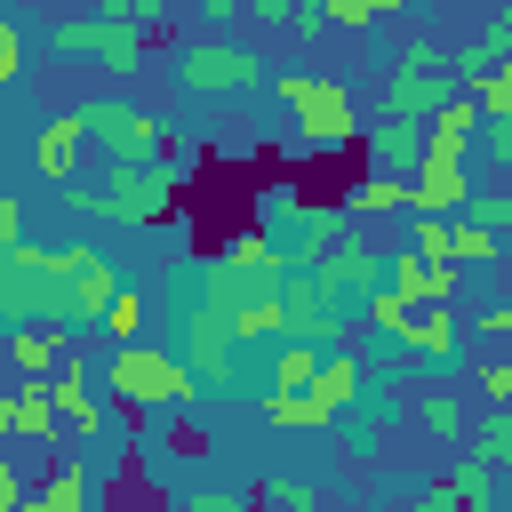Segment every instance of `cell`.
<instances>
[{
	"instance_id": "1",
	"label": "cell",
	"mask_w": 512,
	"mask_h": 512,
	"mask_svg": "<svg viewBox=\"0 0 512 512\" xmlns=\"http://www.w3.org/2000/svg\"><path fill=\"white\" fill-rule=\"evenodd\" d=\"M104 392H112L128 416H168V408L192 392V368H184L168 344L136 336V344H120V352L104 360Z\"/></svg>"
},
{
	"instance_id": "2",
	"label": "cell",
	"mask_w": 512,
	"mask_h": 512,
	"mask_svg": "<svg viewBox=\"0 0 512 512\" xmlns=\"http://www.w3.org/2000/svg\"><path fill=\"white\" fill-rule=\"evenodd\" d=\"M272 88H280V104L296 112V136H304V152H352L360 144V112H352V96H344V80H320V72H272Z\"/></svg>"
},
{
	"instance_id": "3",
	"label": "cell",
	"mask_w": 512,
	"mask_h": 512,
	"mask_svg": "<svg viewBox=\"0 0 512 512\" xmlns=\"http://www.w3.org/2000/svg\"><path fill=\"white\" fill-rule=\"evenodd\" d=\"M264 80H272V64L256 48H240V40H224V32L176 48V88L184 96H256Z\"/></svg>"
},
{
	"instance_id": "4",
	"label": "cell",
	"mask_w": 512,
	"mask_h": 512,
	"mask_svg": "<svg viewBox=\"0 0 512 512\" xmlns=\"http://www.w3.org/2000/svg\"><path fill=\"white\" fill-rule=\"evenodd\" d=\"M176 184H184L176 160H112V176L96 184L104 192V224H160V216H176Z\"/></svg>"
},
{
	"instance_id": "5",
	"label": "cell",
	"mask_w": 512,
	"mask_h": 512,
	"mask_svg": "<svg viewBox=\"0 0 512 512\" xmlns=\"http://www.w3.org/2000/svg\"><path fill=\"white\" fill-rule=\"evenodd\" d=\"M168 352L192 368V384H240L248 376V344H240V328L224 312H176V344Z\"/></svg>"
},
{
	"instance_id": "6",
	"label": "cell",
	"mask_w": 512,
	"mask_h": 512,
	"mask_svg": "<svg viewBox=\"0 0 512 512\" xmlns=\"http://www.w3.org/2000/svg\"><path fill=\"white\" fill-rule=\"evenodd\" d=\"M448 96H456V64H448L432 40L400 48V64H392V80H384V112H392V120H432Z\"/></svg>"
},
{
	"instance_id": "7",
	"label": "cell",
	"mask_w": 512,
	"mask_h": 512,
	"mask_svg": "<svg viewBox=\"0 0 512 512\" xmlns=\"http://www.w3.org/2000/svg\"><path fill=\"white\" fill-rule=\"evenodd\" d=\"M144 48H152V32L120 24V16H96V8L56 24V56H88L96 72H144Z\"/></svg>"
},
{
	"instance_id": "8",
	"label": "cell",
	"mask_w": 512,
	"mask_h": 512,
	"mask_svg": "<svg viewBox=\"0 0 512 512\" xmlns=\"http://www.w3.org/2000/svg\"><path fill=\"white\" fill-rule=\"evenodd\" d=\"M72 112H80L88 144H104L112 160H160V120H152L144 104H128V96H88V104H72Z\"/></svg>"
},
{
	"instance_id": "9",
	"label": "cell",
	"mask_w": 512,
	"mask_h": 512,
	"mask_svg": "<svg viewBox=\"0 0 512 512\" xmlns=\"http://www.w3.org/2000/svg\"><path fill=\"white\" fill-rule=\"evenodd\" d=\"M48 392H56V416L80 432V440H112V392H104V368H88L72 344H64V368L48 376Z\"/></svg>"
},
{
	"instance_id": "10",
	"label": "cell",
	"mask_w": 512,
	"mask_h": 512,
	"mask_svg": "<svg viewBox=\"0 0 512 512\" xmlns=\"http://www.w3.org/2000/svg\"><path fill=\"white\" fill-rule=\"evenodd\" d=\"M360 160L376 168V176H416L424 168V120H368L360 128Z\"/></svg>"
},
{
	"instance_id": "11",
	"label": "cell",
	"mask_w": 512,
	"mask_h": 512,
	"mask_svg": "<svg viewBox=\"0 0 512 512\" xmlns=\"http://www.w3.org/2000/svg\"><path fill=\"white\" fill-rule=\"evenodd\" d=\"M320 280H328L344 304H360L368 288H384V256H376V240H368V232H344V240L320 256Z\"/></svg>"
},
{
	"instance_id": "12",
	"label": "cell",
	"mask_w": 512,
	"mask_h": 512,
	"mask_svg": "<svg viewBox=\"0 0 512 512\" xmlns=\"http://www.w3.org/2000/svg\"><path fill=\"white\" fill-rule=\"evenodd\" d=\"M80 144H88L80 112H56V120H40V136H32V168H40L48 184H72V176H80Z\"/></svg>"
},
{
	"instance_id": "13",
	"label": "cell",
	"mask_w": 512,
	"mask_h": 512,
	"mask_svg": "<svg viewBox=\"0 0 512 512\" xmlns=\"http://www.w3.org/2000/svg\"><path fill=\"white\" fill-rule=\"evenodd\" d=\"M120 288H128V280L112 272V256H96V248H88V256H80V272L64 280V304H72V328H88V320H104V304H112Z\"/></svg>"
},
{
	"instance_id": "14",
	"label": "cell",
	"mask_w": 512,
	"mask_h": 512,
	"mask_svg": "<svg viewBox=\"0 0 512 512\" xmlns=\"http://www.w3.org/2000/svg\"><path fill=\"white\" fill-rule=\"evenodd\" d=\"M400 336H408V360H432V368H456L464 360V328L448 320V304H416V320Z\"/></svg>"
},
{
	"instance_id": "15",
	"label": "cell",
	"mask_w": 512,
	"mask_h": 512,
	"mask_svg": "<svg viewBox=\"0 0 512 512\" xmlns=\"http://www.w3.org/2000/svg\"><path fill=\"white\" fill-rule=\"evenodd\" d=\"M384 280L408 296V304H448L456 296V264H424L416 248H400V256H384Z\"/></svg>"
},
{
	"instance_id": "16",
	"label": "cell",
	"mask_w": 512,
	"mask_h": 512,
	"mask_svg": "<svg viewBox=\"0 0 512 512\" xmlns=\"http://www.w3.org/2000/svg\"><path fill=\"white\" fill-rule=\"evenodd\" d=\"M360 384H368V368H360V360H352V344H344V352H328V360H320V376H312V400H320V408H328V424H336V416H344V408H352V400H360Z\"/></svg>"
},
{
	"instance_id": "17",
	"label": "cell",
	"mask_w": 512,
	"mask_h": 512,
	"mask_svg": "<svg viewBox=\"0 0 512 512\" xmlns=\"http://www.w3.org/2000/svg\"><path fill=\"white\" fill-rule=\"evenodd\" d=\"M392 208H408V176H376V168H360L352 184H344V216L360 224V216H392Z\"/></svg>"
},
{
	"instance_id": "18",
	"label": "cell",
	"mask_w": 512,
	"mask_h": 512,
	"mask_svg": "<svg viewBox=\"0 0 512 512\" xmlns=\"http://www.w3.org/2000/svg\"><path fill=\"white\" fill-rule=\"evenodd\" d=\"M40 504H48V512H96V464H88V456H64V464L48 472V488H40Z\"/></svg>"
},
{
	"instance_id": "19",
	"label": "cell",
	"mask_w": 512,
	"mask_h": 512,
	"mask_svg": "<svg viewBox=\"0 0 512 512\" xmlns=\"http://www.w3.org/2000/svg\"><path fill=\"white\" fill-rule=\"evenodd\" d=\"M256 416L280 424V432H328V408L312 392H256Z\"/></svg>"
},
{
	"instance_id": "20",
	"label": "cell",
	"mask_w": 512,
	"mask_h": 512,
	"mask_svg": "<svg viewBox=\"0 0 512 512\" xmlns=\"http://www.w3.org/2000/svg\"><path fill=\"white\" fill-rule=\"evenodd\" d=\"M8 408H16V432H32V440H56V432H64L48 376H24V392H8Z\"/></svg>"
},
{
	"instance_id": "21",
	"label": "cell",
	"mask_w": 512,
	"mask_h": 512,
	"mask_svg": "<svg viewBox=\"0 0 512 512\" xmlns=\"http://www.w3.org/2000/svg\"><path fill=\"white\" fill-rule=\"evenodd\" d=\"M72 336H56V328H16L8 336V368L16 376H56V352H64Z\"/></svg>"
},
{
	"instance_id": "22",
	"label": "cell",
	"mask_w": 512,
	"mask_h": 512,
	"mask_svg": "<svg viewBox=\"0 0 512 512\" xmlns=\"http://www.w3.org/2000/svg\"><path fill=\"white\" fill-rule=\"evenodd\" d=\"M448 488H456V496H464V512H496V464H488V456H480V448H472V456H456V464H448Z\"/></svg>"
},
{
	"instance_id": "23",
	"label": "cell",
	"mask_w": 512,
	"mask_h": 512,
	"mask_svg": "<svg viewBox=\"0 0 512 512\" xmlns=\"http://www.w3.org/2000/svg\"><path fill=\"white\" fill-rule=\"evenodd\" d=\"M96 328H104L112 344H136V336L152 328V296H144V288H120V296L104 304V320H96Z\"/></svg>"
},
{
	"instance_id": "24",
	"label": "cell",
	"mask_w": 512,
	"mask_h": 512,
	"mask_svg": "<svg viewBox=\"0 0 512 512\" xmlns=\"http://www.w3.org/2000/svg\"><path fill=\"white\" fill-rule=\"evenodd\" d=\"M416 424L456 448V440H464V400H456V392H424V400H416Z\"/></svg>"
},
{
	"instance_id": "25",
	"label": "cell",
	"mask_w": 512,
	"mask_h": 512,
	"mask_svg": "<svg viewBox=\"0 0 512 512\" xmlns=\"http://www.w3.org/2000/svg\"><path fill=\"white\" fill-rule=\"evenodd\" d=\"M424 264H456V216H416V240H408ZM464 272V264H456Z\"/></svg>"
},
{
	"instance_id": "26",
	"label": "cell",
	"mask_w": 512,
	"mask_h": 512,
	"mask_svg": "<svg viewBox=\"0 0 512 512\" xmlns=\"http://www.w3.org/2000/svg\"><path fill=\"white\" fill-rule=\"evenodd\" d=\"M504 256H512V240H496L488 224L456 216V264H504Z\"/></svg>"
},
{
	"instance_id": "27",
	"label": "cell",
	"mask_w": 512,
	"mask_h": 512,
	"mask_svg": "<svg viewBox=\"0 0 512 512\" xmlns=\"http://www.w3.org/2000/svg\"><path fill=\"white\" fill-rule=\"evenodd\" d=\"M360 320H376L384 336H400V328L416 320V304H408V296H400V288L384 280V288H368V296H360Z\"/></svg>"
},
{
	"instance_id": "28",
	"label": "cell",
	"mask_w": 512,
	"mask_h": 512,
	"mask_svg": "<svg viewBox=\"0 0 512 512\" xmlns=\"http://www.w3.org/2000/svg\"><path fill=\"white\" fill-rule=\"evenodd\" d=\"M472 448H480L496 472H512V408H488V416H480V432H472Z\"/></svg>"
},
{
	"instance_id": "29",
	"label": "cell",
	"mask_w": 512,
	"mask_h": 512,
	"mask_svg": "<svg viewBox=\"0 0 512 512\" xmlns=\"http://www.w3.org/2000/svg\"><path fill=\"white\" fill-rule=\"evenodd\" d=\"M264 504H272V512H320V488L296 480V472H272V480H264Z\"/></svg>"
},
{
	"instance_id": "30",
	"label": "cell",
	"mask_w": 512,
	"mask_h": 512,
	"mask_svg": "<svg viewBox=\"0 0 512 512\" xmlns=\"http://www.w3.org/2000/svg\"><path fill=\"white\" fill-rule=\"evenodd\" d=\"M456 216H472V224H488L496 240H512V192H472Z\"/></svg>"
},
{
	"instance_id": "31",
	"label": "cell",
	"mask_w": 512,
	"mask_h": 512,
	"mask_svg": "<svg viewBox=\"0 0 512 512\" xmlns=\"http://www.w3.org/2000/svg\"><path fill=\"white\" fill-rule=\"evenodd\" d=\"M320 8H328V24H336V32H368V24H376V16H392L400 0H320Z\"/></svg>"
},
{
	"instance_id": "32",
	"label": "cell",
	"mask_w": 512,
	"mask_h": 512,
	"mask_svg": "<svg viewBox=\"0 0 512 512\" xmlns=\"http://www.w3.org/2000/svg\"><path fill=\"white\" fill-rule=\"evenodd\" d=\"M168 8H176V0H96V16H120V24H136V32H160Z\"/></svg>"
},
{
	"instance_id": "33",
	"label": "cell",
	"mask_w": 512,
	"mask_h": 512,
	"mask_svg": "<svg viewBox=\"0 0 512 512\" xmlns=\"http://www.w3.org/2000/svg\"><path fill=\"white\" fill-rule=\"evenodd\" d=\"M16 72H24V24H16V16L0 8V88H8Z\"/></svg>"
},
{
	"instance_id": "34",
	"label": "cell",
	"mask_w": 512,
	"mask_h": 512,
	"mask_svg": "<svg viewBox=\"0 0 512 512\" xmlns=\"http://www.w3.org/2000/svg\"><path fill=\"white\" fill-rule=\"evenodd\" d=\"M472 384H480V400H488V408H512V360H488Z\"/></svg>"
},
{
	"instance_id": "35",
	"label": "cell",
	"mask_w": 512,
	"mask_h": 512,
	"mask_svg": "<svg viewBox=\"0 0 512 512\" xmlns=\"http://www.w3.org/2000/svg\"><path fill=\"white\" fill-rule=\"evenodd\" d=\"M184 512H248V496H232V488H192Z\"/></svg>"
},
{
	"instance_id": "36",
	"label": "cell",
	"mask_w": 512,
	"mask_h": 512,
	"mask_svg": "<svg viewBox=\"0 0 512 512\" xmlns=\"http://www.w3.org/2000/svg\"><path fill=\"white\" fill-rule=\"evenodd\" d=\"M480 152H496L512 168V120H480Z\"/></svg>"
},
{
	"instance_id": "37",
	"label": "cell",
	"mask_w": 512,
	"mask_h": 512,
	"mask_svg": "<svg viewBox=\"0 0 512 512\" xmlns=\"http://www.w3.org/2000/svg\"><path fill=\"white\" fill-rule=\"evenodd\" d=\"M232 16H248V0H200V24H208V32H224Z\"/></svg>"
},
{
	"instance_id": "38",
	"label": "cell",
	"mask_w": 512,
	"mask_h": 512,
	"mask_svg": "<svg viewBox=\"0 0 512 512\" xmlns=\"http://www.w3.org/2000/svg\"><path fill=\"white\" fill-rule=\"evenodd\" d=\"M8 240H24V208H16V192L0 184V248H8Z\"/></svg>"
},
{
	"instance_id": "39",
	"label": "cell",
	"mask_w": 512,
	"mask_h": 512,
	"mask_svg": "<svg viewBox=\"0 0 512 512\" xmlns=\"http://www.w3.org/2000/svg\"><path fill=\"white\" fill-rule=\"evenodd\" d=\"M320 24H328V8H320V0H304V8H296V16H288V32H304V40H312V32H320Z\"/></svg>"
},
{
	"instance_id": "40",
	"label": "cell",
	"mask_w": 512,
	"mask_h": 512,
	"mask_svg": "<svg viewBox=\"0 0 512 512\" xmlns=\"http://www.w3.org/2000/svg\"><path fill=\"white\" fill-rule=\"evenodd\" d=\"M8 504H16V472L0 464V512H8Z\"/></svg>"
},
{
	"instance_id": "41",
	"label": "cell",
	"mask_w": 512,
	"mask_h": 512,
	"mask_svg": "<svg viewBox=\"0 0 512 512\" xmlns=\"http://www.w3.org/2000/svg\"><path fill=\"white\" fill-rule=\"evenodd\" d=\"M8 432H16V408H8V400H0V440H8Z\"/></svg>"
},
{
	"instance_id": "42",
	"label": "cell",
	"mask_w": 512,
	"mask_h": 512,
	"mask_svg": "<svg viewBox=\"0 0 512 512\" xmlns=\"http://www.w3.org/2000/svg\"><path fill=\"white\" fill-rule=\"evenodd\" d=\"M8 336H16V320H8V312H0V360H8Z\"/></svg>"
},
{
	"instance_id": "43",
	"label": "cell",
	"mask_w": 512,
	"mask_h": 512,
	"mask_svg": "<svg viewBox=\"0 0 512 512\" xmlns=\"http://www.w3.org/2000/svg\"><path fill=\"white\" fill-rule=\"evenodd\" d=\"M8 8H24V0H8Z\"/></svg>"
},
{
	"instance_id": "44",
	"label": "cell",
	"mask_w": 512,
	"mask_h": 512,
	"mask_svg": "<svg viewBox=\"0 0 512 512\" xmlns=\"http://www.w3.org/2000/svg\"><path fill=\"white\" fill-rule=\"evenodd\" d=\"M496 8H504V0H496Z\"/></svg>"
},
{
	"instance_id": "45",
	"label": "cell",
	"mask_w": 512,
	"mask_h": 512,
	"mask_svg": "<svg viewBox=\"0 0 512 512\" xmlns=\"http://www.w3.org/2000/svg\"><path fill=\"white\" fill-rule=\"evenodd\" d=\"M456 512H464V504H456Z\"/></svg>"
}]
</instances>
